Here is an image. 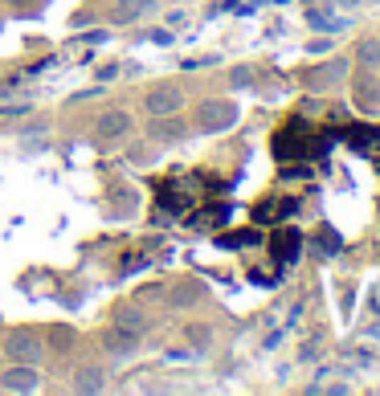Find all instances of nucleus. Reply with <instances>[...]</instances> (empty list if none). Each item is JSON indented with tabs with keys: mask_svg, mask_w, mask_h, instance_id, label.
<instances>
[{
	"mask_svg": "<svg viewBox=\"0 0 380 396\" xmlns=\"http://www.w3.org/2000/svg\"><path fill=\"white\" fill-rule=\"evenodd\" d=\"M347 74H352V62H347V57H331L323 70H315L311 86L315 90H335L340 82H347Z\"/></svg>",
	"mask_w": 380,
	"mask_h": 396,
	"instance_id": "nucleus-6",
	"label": "nucleus"
},
{
	"mask_svg": "<svg viewBox=\"0 0 380 396\" xmlns=\"http://www.w3.org/2000/svg\"><path fill=\"white\" fill-rule=\"evenodd\" d=\"M237 123V106L229 99H205L197 102V131L200 135H221Z\"/></svg>",
	"mask_w": 380,
	"mask_h": 396,
	"instance_id": "nucleus-1",
	"label": "nucleus"
},
{
	"mask_svg": "<svg viewBox=\"0 0 380 396\" xmlns=\"http://www.w3.org/2000/svg\"><path fill=\"white\" fill-rule=\"evenodd\" d=\"M192 298H200V286H197V282H184V286L168 298V302H172V307H184V302H192Z\"/></svg>",
	"mask_w": 380,
	"mask_h": 396,
	"instance_id": "nucleus-18",
	"label": "nucleus"
},
{
	"mask_svg": "<svg viewBox=\"0 0 380 396\" xmlns=\"http://www.w3.org/2000/svg\"><path fill=\"white\" fill-rule=\"evenodd\" d=\"M225 221H229V209H225V204H209L205 216H192L197 229H217V225H225Z\"/></svg>",
	"mask_w": 380,
	"mask_h": 396,
	"instance_id": "nucleus-13",
	"label": "nucleus"
},
{
	"mask_svg": "<svg viewBox=\"0 0 380 396\" xmlns=\"http://www.w3.org/2000/svg\"><path fill=\"white\" fill-rule=\"evenodd\" d=\"M111 204H115V209H135V192H127V188H115V192H111Z\"/></svg>",
	"mask_w": 380,
	"mask_h": 396,
	"instance_id": "nucleus-19",
	"label": "nucleus"
},
{
	"mask_svg": "<svg viewBox=\"0 0 380 396\" xmlns=\"http://www.w3.org/2000/svg\"><path fill=\"white\" fill-rule=\"evenodd\" d=\"M115 327H127V331H135V335H143V331H148V314L139 311V307H119Z\"/></svg>",
	"mask_w": 380,
	"mask_h": 396,
	"instance_id": "nucleus-11",
	"label": "nucleus"
},
{
	"mask_svg": "<svg viewBox=\"0 0 380 396\" xmlns=\"http://www.w3.org/2000/svg\"><path fill=\"white\" fill-rule=\"evenodd\" d=\"M188 339H192V343H209V339H213V327H205V323H200V327H188Z\"/></svg>",
	"mask_w": 380,
	"mask_h": 396,
	"instance_id": "nucleus-20",
	"label": "nucleus"
},
{
	"mask_svg": "<svg viewBox=\"0 0 380 396\" xmlns=\"http://www.w3.org/2000/svg\"><path fill=\"white\" fill-rule=\"evenodd\" d=\"M356 62H360L364 70H380V41H360Z\"/></svg>",
	"mask_w": 380,
	"mask_h": 396,
	"instance_id": "nucleus-16",
	"label": "nucleus"
},
{
	"mask_svg": "<svg viewBox=\"0 0 380 396\" xmlns=\"http://www.w3.org/2000/svg\"><path fill=\"white\" fill-rule=\"evenodd\" d=\"M123 135H131V115H127V111H107V115H99L94 139L111 143V139H123Z\"/></svg>",
	"mask_w": 380,
	"mask_h": 396,
	"instance_id": "nucleus-5",
	"label": "nucleus"
},
{
	"mask_svg": "<svg viewBox=\"0 0 380 396\" xmlns=\"http://www.w3.org/2000/svg\"><path fill=\"white\" fill-rule=\"evenodd\" d=\"M102 347H107V356H131L135 347H139V335L127 327H115V331H107Z\"/></svg>",
	"mask_w": 380,
	"mask_h": 396,
	"instance_id": "nucleus-9",
	"label": "nucleus"
},
{
	"mask_svg": "<svg viewBox=\"0 0 380 396\" xmlns=\"http://www.w3.org/2000/svg\"><path fill=\"white\" fill-rule=\"evenodd\" d=\"M229 78H233V86H249V78H254V66H237Z\"/></svg>",
	"mask_w": 380,
	"mask_h": 396,
	"instance_id": "nucleus-21",
	"label": "nucleus"
},
{
	"mask_svg": "<svg viewBox=\"0 0 380 396\" xmlns=\"http://www.w3.org/2000/svg\"><path fill=\"white\" fill-rule=\"evenodd\" d=\"M291 209H295V204H291V200H270V204H258V221H282V216L291 213Z\"/></svg>",
	"mask_w": 380,
	"mask_h": 396,
	"instance_id": "nucleus-17",
	"label": "nucleus"
},
{
	"mask_svg": "<svg viewBox=\"0 0 380 396\" xmlns=\"http://www.w3.org/2000/svg\"><path fill=\"white\" fill-rule=\"evenodd\" d=\"M188 127H184L180 115H151V139H160V143H176L184 139Z\"/></svg>",
	"mask_w": 380,
	"mask_h": 396,
	"instance_id": "nucleus-7",
	"label": "nucleus"
},
{
	"mask_svg": "<svg viewBox=\"0 0 380 396\" xmlns=\"http://www.w3.org/2000/svg\"><path fill=\"white\" fill-rule=\"evenodd\" d=\"M0 388H9V392H37V388H41L37 363H13V368L0 376Z\"/></svg>",
	"mask_w": 380,
	"mask_h": 396,
	"instance_id": "nucleus-4",
	"label": "nucleus"
},
{
	"mask_svg": "<svg viewBox=\"0 0 380 396\" xmlns=\"http://www.w3.org/2000/svg\"><path fill=\"white\" fill-rule=\"evenodd\" d=\"M74 392H102V372L99 368H82L74 380Z\"/></svg>",
	"mask_w": 380,
	"mask_h": 396,
	"instance_id": "nucleus-14",
	"label": "nucleus"
},
{
	"mask_svg": "<svg viewBox=\"0 0 380 396\" xmlns=\"http://www.w3.org/2000/svg\"><path fill=\"white\" fill-rule=\"evenodd\" d=\"M298 246H303V237H298V233H278V241H274L278 262H286V258H298Z\"/></svg>",
	"mask_w": 380,
	"mask_h": 396,
	"instance_id": "nucleus-15",
	"label": "nucleus"
},
{
	"mask_svg": "<svg viewBox=\"0 0 380 396\" xmlns=\"http://www.w3.org/2000/svg\"><path fill=\"white\" fill-rule=\"evenodd\" d=\"M4 356H9V363H41L45 343L37 339L33 331H13L9 343H4Z\"/></svg>",
	"mask_w": 380,
	"mask_h": 396,
	"instance_id": "nucleus-3",
	"label": "nucleus"
},
{
	"mask_svg": "<svg viewBox=\"0 0 380 396\" xmlns=\"http://www.w3.org/2000/svg\"><path fill=\"white\" fill-rule=\"evenodd\" d=\"M13 4H17V0H13Z\"/></svg>",
	"mask_w": 380,
	"mask_h": 396,
	"instance_id": "nucleus-22",
	"label": "nucleus"
},
{
	"mask_svg": "<svg viewBox=\"0 0 380 396\" xmlns=\"http://www.w3.org/2000/svg\"><path fill=\"white\" fill-rule=\"evenodd\" d=\"M221 246L225 249H249V246H262V237H258V229H237V233H225Z\"/></svg>",
	"mask_w": 380,
	"mask_h": 396,
	"instance_id": "nucleus-12",
	"label": "nucleus"
},
{
	"mask_svg": "<svg viewBox=\"0 0 380 396\" xmlns=\"http://www.w3.org/2000/svg\"><path fill=\"white\" fill-rule=\"evenodd\" d=\"M160 4L156 0H119L115 9H111V17L119 21V25H131V21H139V17H148V13H156Z\"/></svg>",
	"mask_w": 380,
	"mask_h": 396,
	"instance_id": "nucleus-8",
	"label": "nucleus"
},
{
	"mask_svg": "<svg viewBox=\"0 0 380 396\" xmlns=\"http://www.w3.org/2000/svg\"><path fill=\"white\" fill-rule=\"evenodd\" d=\"M184 106V90L176 82H160L143 94V111L148 115H180Z\"/></svg>",
	"mask_w": 380,
	"mask_h": 396,
	"instance_id": "nucleus-2",
	"label": "nucleus"
},
{
	"mask_svg": "<svg viewBox=\"0 0 380 396\" xmlns=\"http://www.w3.org/2000/svg\"><path fill=\"white\" fill-rule=\"evenodd\" d=\"M356 106L368 111V115L380 111V86L372 82V78H360V82H356Z\"/></svg>",
	"mask_w": 380,
	"mask_h": 396,
	"instance_id": "nucleus-10",
	"label": "nucleus"
}]
</instances>
